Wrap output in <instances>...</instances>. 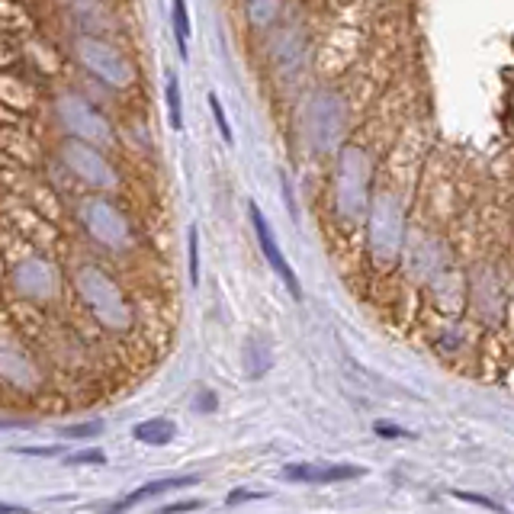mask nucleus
Returning a JSON list of instances; mask_svg holds the SVG:
<instances>
[{
	"mask_svg": "<svg viewBox=\"0 0 514 514\" xmlns=\"http://www.w3.org/2000/svg\"><path fill=\"white\" fill-rule=\"evenodd\" d=\"M453 495H457V499H466V501H476V505H486V508H492V511H501L492 499H482V495H473V492H453Z\"/></svg>",
	"mask_w": 514,
	"mask_h": 514,
	"instance_id": "obj_14",
	"label": "nucleus"
},
{
	"mask_svg": "<svg viewBox=\"0 0 514 514\" xmlns=\"http://www.w3.org/2000/svg\"><path fill=\"white\" fill-rule=\"evenodd\" d=\"M200 482V476H171V479H154V482H145L142 489H135L133 495H125L123 501H116V511H125V508H133V505H139V501H145V499H152V495H161V492H171V489H190V486H196Z\"/></svg>",
	"mask_w": 514,
	"mask_h": 514,
	"instance_id": "obj_3",
	"label": "nucleus"
},
{
	"mask_svg": "<svg viewBox=\"0 0 514 514\" xmlns=\"http://www.w3.org/2000/svg\"><path fill=\"white\" fill-rule=\"evenodd\" d=\"M248 213H251V225H254L257 244H261V251H264V257H267V264H271V271L277 273L280 280H283L292 299H302V286H299V277H296V271L290 267V261L283 257L280 244L273 242V232H271V222H267V216L261 213V206H257V203H248Z\"/></svg>",
	"mask_w": 514,
	"mask_h": 514,
	"instance_id": "obj_1",
	"label": "nucleus"
},
{
	"mask_svg": "<svg viewBox=\"0 0 514 514\" xmlns=\"http://www.w3.org/2000/svg\"><path fill=\"white\" fill-rule=\"evenodd\" d=\"M167 119H171V129L181 133L183 116H181V91H177V77L167 74Z\"/></svg>",
	"mask_w": 514,
	"mask_h": 514,
	"instance_id": "obj_6",
	"label": "nucleus"
},
{
	"mask_svg": "<svg viewBox=\"0 0 514 514\" xmlns=\"http://www.w3.org/2000/svg\"><path fill=\"white\" fill-rule=\"evenodd\" d=\"M104 434V421H87V424H71L64 428V438H97Z\"/></svg>",
	"mask_w": 514,
	"mask_h": 514,
	"instance_id": "obj_9",
	"label": "nucleus"
},
{
	"mask_svg": "<svg viewBox=\"0 0 514 514\" xmlns=\"http://www.w3.org/2000/svg\"><path fill=\"white\" fill-rule=\"evenodd\" d=\"M68 466H87V463H106V453L104 450H81V453H71L68 460H64Z\"/></svg>",
	"mask_w": 514,
	"mask_h": 514,
	"instance_id": "obj_11",
	"label": "nucleus"
},
{
	"mask_svg": "<svg viewBox=\"0 0 514 514\" xmlns=\"http://www.w3.org/2000/svg\"><path fill=\"white\" fill-rule=\"evenodd\" d=\"M193 409H196V411H203V415H209V411H216V409H219L216 392L200 390V392H196V399H193Z\"/></svg>",
	"mask_w": 514,
	"mask_h": 514,
	"instance_id": "obj_12",
	"label": "nucleus"
},
{
	"mask_svg": "<svg viewBox=\"0 0 514 514\" xmlns=\"http://www.w3.org/2000/svg\"><path fill=\"white\" fill-rule=\"evenodd\" d=\"M4 428H26V424L23 421H4V418H0V431H4Z\"/></svg>",
	"mask_w": 514,
	"mask_h": 514,
	"instance_id": "obj_18",
	"label": "nucleus"
},
{
	"mask_svg": "<svg viewBox=\"0 0 514 514\" xmlns=\"http://www.w3.org/2000/svg\"><path fill=\"white\" fill-rule=\"evenodd\" d=\"M16 511H20L16 505H7V501H0V514H16Z\"/></svg>",
	"mask_w": 514,
	"mask_h": 514,
	"instance_id": "obj_17",
	"label": "nucleus"
},
{
	"mask_svg": "<svg viewBox=\"0 0 514 514\" xmlns=\"http://www.w3.org/2000/svg\"><path fill=\"white\" fill-rule=\"evenodd\" d=\"M209 106H213V116H216V125H219V133H222V142H235V135H232V125L229 119H225V110L222 104H219V94H209Z\"/></svg>",
	"mask_w": 514,
	"mask_h": 514,
	"instance_id": "obj_8",
	"label": "nucleus"
},
{
	"mask_svg": "<svg viewBox=\"0 0 514 514\" xmlns=\"http://www.w3.org/2000/svg\"><path fill=\"white\" fill-rule=\"evenodd\" d=\"M261 492H232L229 495V505H235V501H244V499H257Z\"/></svg>",
	"mask_w": 514,
	"mask_h": 514,
	"instance_id": "obj_16",
	"label": "nucleus"
},
{
	"mask_svg": "<svg viewBox=\"0 0 514 514\" xmlns=\"http://www.w3.org/2000/svg\"><path fill=\"white\" fill-rule=\"evenodd\" d=\"M190 283H200V229L196 225H190Z\"/></svg>",
	"mask_w": 514,
	"mask_h": 514,
	"instance_id": "obj_7",
	"label": "nucleus"
},
{
	"mask_svg": "<svg viewBox=\"0 0 514 514\" xmlns=\"http://www.w3.org/2000/svg\"><path fill=\"white\" fill-rule=\"evenodd\" d=\"M174 4V39L177 49H181V58L187 62L190 55V14H187V0H171Z\"/></svg>",
	"mask_w": 514,
	"mask_h": 514,
	"instance_id": "obj_5",
	"label": "nucleus"
},
{
	"mask_svg": "<svg viewBox=\"0 0 514 514\" xmlns=\"http://www.w3.org/2000/svg\"><path fill=\"white\" fill-rule=\"evenodd\" d=\"M16 453H29V457H58L62 447H20Z\"/></svg>",
	"mask_w": 514,
	"mask_h": 514,
	"instance_id": "obj_13",
	"label": "nucleus"
},
{
	"mask_svg": "<svg viewBox=\"0 0 514 514\" xmlns=\"http://www.w3.org/2000/svg\"><path fill=\"white\" fill-rule=\"evenodd\" d=\"M373 431H376V438H390V440H409L411 438V431H405V428L390 424V421H376Z\"/></svg>",
	"mask_w": 514,
	"mask_h": 514,
	"instance_id": "obj_10",
	"label": "nucleus"
},
{
	"mask_svg": "<svg viewBox=\"0 0 514 514\" xmlns=\"http://www.w3.org/2000/svg\"><path fill=\"white\" fill-rule=\"evenodd\" d=\"M367 470L354 463H292L283 470V479L290 482H312V486H328V482H348L363 476Z\"/></svg>",
	"mask_w": 514,
	"mask_h": 514,
	"instance_id": "obj_2",
	"label": "nucleus"
},
{
	"mask_svg": "<svg viewBox=\"0 0 514 514\" xmlns=\"http://www.w3.org/2000/svg\"><path fill=\"white\" fill-rule=\"evenodd\" d=\"M196 508H203V501H177V505H167L164 511L174 514V511H196Z\"/></svg>",
	"mask_w": 514,
	"mask_h": 514,
	"instance_id": "obj_15",
	"label": "nucleus"
},
{
	"mask_svg": "<svg viewBox=\"0 0 514 514\" xmlns=\"http://www.w3.org/2000/svg\"><path fill=\"white\" fill-rule=\"evenodd\" d=\"M177 434V424L167 421V418H152V421H142L135 424L133 438L142 440V444H152V447H161V444H171Z\"/></svg>",
	"mask_w": 514,
	"mask_h": 514,
	"instance_id": "obj_4",
	"label": "nucleus"
}]
</instances>
